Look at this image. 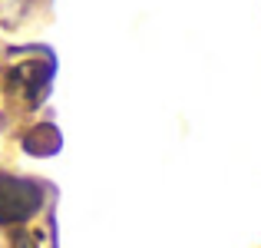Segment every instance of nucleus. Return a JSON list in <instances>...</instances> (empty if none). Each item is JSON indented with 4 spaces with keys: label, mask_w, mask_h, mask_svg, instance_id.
<instances>
[{
    "label": "nucleus",
    "mask_w": 261,
    "mask_h": 248,
    "mask_svg": "<svg viewBox=\"0 0 261 248\" xmlns=\"http://www.w3.org/2000/svg\"><path fill=\"white\" fill-rule=\"evenodd\" d=\"M43 205V189L30 179L17 176H0V222H27L30 215H37Z\"/></svg>",
    "instance_id": "obj_1"
}]
</instances>
